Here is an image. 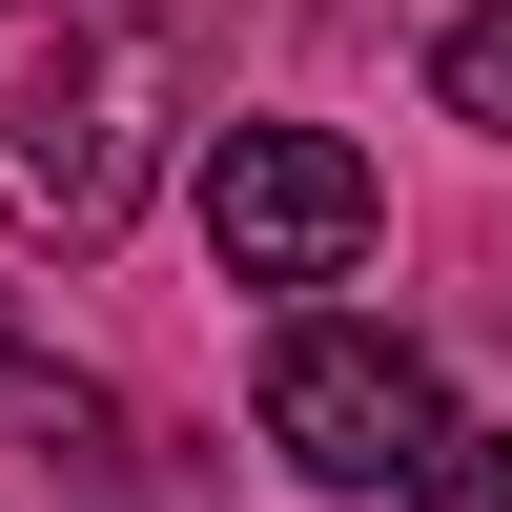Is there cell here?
Segmentation results:
<instances>
[{"mask_svg":"<svg viewBox=\"0 0 512 512\" xmlns=\"http://www.w3.org/2000/svg\"><path fill=\"white\" fill-rule=\"evenodd\" d=\"M164 21H62L21 82H0V226L21 246H123L144 226V185H164Z\"/></svg>","mask_w":512,"mask_h":512,"instance_id":"6da1fadb","label":"cell"},{"mask_svg":"<svg viewBox=\"0 0 512 512\" xmlns=\"http://www.w3.org/2000/svg\"><path fill=\"white\" fill-rule=\"evenodd\" d=\"M267 451L308 492H410L451 451V390H431V349H410V328H349V308H308L267 349Z\"/></svg>","mask_w":512,"mask_h":512,"instance_id":"7a4b0ae2","label":"cell"},{"mask_svg":"<svg viewBox=\"0 0 512 512\" xmlns=\"http://www.w3.org/2000/svg\"><path fill=\"white\" fill-rule=\"evenodd\" d=\"M369 226H390V185H369L349 123H226V144H205V246H226V287H349Z\"/></svg>","mask_w":512,"mask_h":512,"instance_id":"3957f363","label":"cell"},{"mask_svg":"<svg viewBox=\"0 0 512 512\" xmlns=\"http://www.w3.org/2000/svg\"><path fill=\"white\" fill-rule=\"evenodd\" d=\"M431 103L512 144V0H451V41H431Z\"/></svg>","mask_w":512,"mask_h":512,"instance_id":"277c9868","label":"cell"},{"mask_svg":"<svg viewBox=\"0 0 512 512\" xmlns=\"http://www.w3.org/2000/svg\"><path fill=\"white\" fill-rule=\"evenodd\" d=\"M410 512H512V431H451L431 472H410Z\"/></svg>","mask_w":512,"mask_h":512,"instance_id":"5b68a950","label":"cell"},{"mask_svg":"<svg viewBox=\"0 0 512 512\" xmlns=\"http://www.w3.org/2000/svg\"><path fill=\"white\" fill-rule=\"evenodd\" d=\"M0 390H41V369H21V328H0Z\"/></svg>","mask_w":512,"mask_h":512,"instance_id":"8992f818","label":"cell"}]
</instances>
